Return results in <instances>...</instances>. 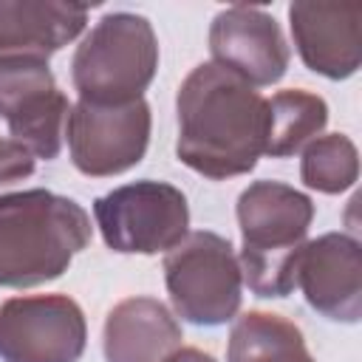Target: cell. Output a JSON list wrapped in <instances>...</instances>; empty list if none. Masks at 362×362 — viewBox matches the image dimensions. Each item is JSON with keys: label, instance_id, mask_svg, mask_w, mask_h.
<instances>
[{"label": "cell", "instance_id": "6da1fadb", "mask_svg": "<svg viewBox=\"0 0 362 362\" xmlns=\"http://www.w3.org/2000/svg\"><path fill=\"white\" fill-rule=\"evenodd\" d=\"M175 156L192 173L223 181L255 170L266 147L269 105L215 62L195 65L178 88Z\"/></svg>", "mask_w": 362, "mask_h": 362}, {"label": "cell", "instance_id": "7a4b0ae2", "mask_svg": "<svg viewBox=\"0 0 362 362\" xmlns=\"http://www.w3.org/2000/svg\"><path fill=\"white\" fill-rule=\"evenodd\" d=\"M93 238L82 204L51 189L0 195V286L31 288L68 272Z\"/></svg>", "mask_w": 362, "mask_h": 362}, {"label": "cell", "instance_id": "3957f363", "mask_svg": "<svg viewBox=\"0 0 362 362\" xmlns=\"http://www.w3.org/2000/svg\"><path fill=\"white\" fill-rule=\"evenodd\" d=\"M314 221V201L283 181H252L238 198L240 277L257 297H288Z\"/></svg>", "mask_w": 362, "mask_h": 362}, {"label": "cell", "instance_id": "277c9868", "mask_svg": "<svg viewBox=\"0 0 362 362\" xmlns=\"http://www.w3.org/2000/svg\"><path fill=\"white\" fill-rule=\"evenodd\" d=\"M158 71V40L147 17L107 11L76 45L71 82L82 102L124 105L141 99Z\"/></svg>", "mask_w": 362, "mask_h": 362}, {"label": "cell", "instance_id": "5b68a950", "mask_svg": "<svg viewBox=\"0 0 362 362\" xmlns=\"http://www.w3.org/2000/svg\"><path fill=\"white\" fill-rule=\"evenodd\" d=\"M164 283L175 314L192 325L215 328L240 311V263L232 243L218 232H187L164 257Z\"/></svg>", "mask_w": 362, "mask_h": 362}, {"label": "cell", "instance_id": "8992f818", "mask_svg": "<svg viewBox=\"0 0 362 362\" xmlns=\"http://www.w3.org/2000/svg\"><path fill=\"white\" fill-rule=\"evenodd\" d=\"M102 240L119 255H158L178 246L189 232L187 195L167 184L141 178L93 201Z\"/></svg>", "mask_w": 362, "mask_h": 362}, {"label": "cell", "instance_id": "52a82bcc", "mask_svg": "<svg viewBox=\"0 0 362 362\" xmlns=\"http://www.w3.org/2000/svg\"><path fill=\"white\" fill-rule=\"evenodd\" d=\"M71 102L57 88L48 59L0 57V116L11 141L23 144L34 158L54 161L65 141Z\"/></svg>", "mask_w": 362, "mask_h": 362}, {"label": "cell", "instance_id": "ba28073f", "mask_svg": "<svg viewBox=\"0 0 362 362\" xmlns=\"http://www.w3.org/2000/svg\"><path fill=\"white\" fill-rule=\"evenodd\" d=\"M150 105L141 99L124 105H71L65 139L74 167L88 178H110L136 167L150 144Z\"/></svg>", "mask_w": 362, "mask_h": 362}, {"label": "cell", "instance_id": "9c48e42d", "mask_svg": "<svg viewBox=\"0 0 362 362\" xmlns=\"http://www.w3.org/2000/svg\"><path fill=\"white\" fill-rule=\"evenodd\" d=\"M85 342V314L68 294H28L0 305L3 362H79Z\"/></svg>", "mask_w": 362, "mask_h": 362}, {"label": "cell", "instance_id": "30bf717a", "mask_svg": "<svg viewBox=\"0 0 362 362\" xmlns=\"http://www.w3.org/2000/svg\"><path fill=\"white\" fill-rule=\"evenodd\" d=\"M212 62L252 88L274 85L288 71V42L280 23L255 6H229L209 25Z\"/></svg>", "mask_w": 362, "mask_h": 362}, {"label": "cell", "instance_id": "8fae6325", "mask_svg": "<svg viewBox=\"0 0 362 362\" xmlns=\"http://www.w3.org/2000/svg\"><path fill=\"white\" fill-rule=\"evenodd\" d=\"M297 286L305 303L334 320L359 322L362 317V246L345 232L305 240L297 263Z\"/></svg>", "mask_w": 362, "mask_h": 362}, {"label": "cell", "instance_id": "7c38bea8", "mask_svg": "<svg viewBox=\"0 0 362 362\" xmlns=\"http://www.w3.org/2000/svg\"><path fill=\"white\" fill-rule=\"evenodd\" d=\"M362 6L359 3H308L288 6L294 48L308 71L325 79H348L359 71Z\"/></svg>", "mask_w": 362, "mask_h": 362}, {"label": "cell", "instance_id": "4fadbf2b", "mask_svg": "<svg viewBox=\"0 0 362 362\" xmlns=\"http://www.w3.org/2000/svg\"><path fill=\"white\" fill-rule=\"evenodd\" d=\"M88 25V6L62 0H0V57L48 59Z\"/></svg>", "mask_w": 362, "mask_h": 362}, {"label": "cell", "instance_id": "5bb4252c", "mask_svg": "<svg viewBox=\"0 0 362 362\" xmlns=\"http://www.w3.org/2000/svg\"><path fill=\"white\" fill-rule=\"evenodd\" d=\"M181 339V325L161 300L127 297L105 320L102 351L107 362H164Z\"/></svg>", "mask_w": 362, "mask_h": 362}, {"label": "cell", "instance_id": "9a60e30c", "mask_svg": "<svg viewBox=\"0 0 362 362\" xmlns=\"http://www.w3.org/2000/svg\"><path fill=\"white\" fill-rule=\"evenodd\" d=\"M229 362H314L303 331L269 311H246L235 320L226 345Z\"/></svg>", "mask_w": 362, "mask_h": 362}, {"label": "cell", "instance_id": "2e32d148", "mask_svg": "<svg viewBox=\"0 0 362 362\" xmlns=\"http://www.w3.org/2000/svg\"><path fill=\"white\" fill-rule=\"evenodd\" d=\"M269 105V124H266V147L263 156L288 158L303 153L328 124V105L322 96L300 88L277 90Z\"/></svg>", "mask_w": 362, "mask_h": 362}, {"label": "cell", "instance_id": "e0dca14e", "mask_svg": "<svg viewBox=\"0 0 362 362\" xmlns=\"http://www.w3.org/2000/svg\"><path fill=\"white\" fill-rule=\"evenodd\" d=\"M300 178L308 189H317L325 195H339V192L351 189L359 178L356 144L345 133L317 136L303 150Z\"/></svg>", "mask_w": 362, "mask_h": 362}, {"label": "cell", "instance_id": "ac0fdd59", "mask_svg": "<svg viewBox=\"0 0 362 362\" xmlns=\"http://www.w3.org/2000/svg\"><path fill=\"white\" fill-rule=\"evenodd\" d=\"M37 158L17 141L11 139H0V187L11 184V181H23L34 173Z\"/></svg>", "mask_w": 362, "mask_h": 362}, {"label": "cell", "instance_id": "d6986e66", "mask_svg": "<svg viewBox=\"0 0 362 362\" xmlns=\"http://www.w3.org/2000/svg\"><path fill=\"white\" fill-rule=\"evenodd\" d=\"M164 362H215L209 354L198 351V348H178L175 354H170Z\"/></svg>", "mask_w": 362, "mask_h": 362}]
</instances>
